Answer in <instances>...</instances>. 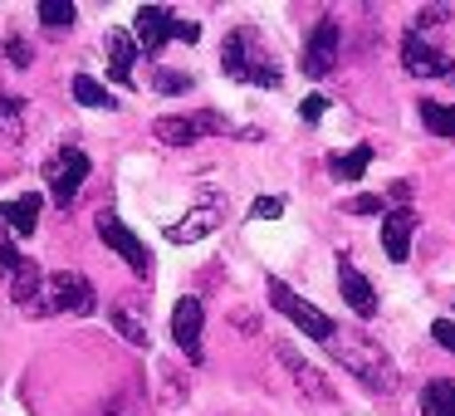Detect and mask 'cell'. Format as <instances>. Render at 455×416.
<instances>
[{
	"label": "cell",
	"instance_id": "1f68e13d",
	"mask_svg": "<svg viewBox=\"0 0 455 416\" xmlns=\"http://www.w3.org/2000/svg\"><path fill=\"white\" fill-rule=\"evenodd\" d=\"M299 113H304V123H318V118L328 113V99H323V93H308L304 108H299Z\"/></svg>",
	"mask_w": 455,
	"mask_h": 416
},
{
	"label": "cell",
	"instance_id": "d6986e66",
	"mask_svg": "<svg viewBox=\"0 0 455 416\" xmlns=\"http://www.w3.org/2000/svg\"><path fill=\"white\" fill-rule=\"evenodd\" d=\"M421 416H455V382L451 377H435L421 387Z\"/></svg>",
	"mask_w": 455,
	"mask_h": 416
},
{
	"label": "cell",
	"instance_id": "603a6c76",
	"mask_svg": "<svg viewBox=\"0 0 455 416\" xmlns=\"http://www.w3.org/2000/svg\"><path fill=\"white\" fill-rule=\"evenodd\" d=\"M74 99H79L84 108H118V99H113L99 79H89V74H74Z\"/></svg>",
	"mask_w": 455,
	"mask_h": 416
},
{
	"label": "cell",
	"instance_id": "277c9868",
	"mask_svg": "<svg viewBox=\"0 0 455 416\" xmlns=\"http://www.w3.org/2000/svg\"><path fill=\"white\" fill-rule=\"evenodd\" d=\"M269 299H275V308H279V314H284L289 318V324H294L299 328V333H308V338H318V343H333V333H338V324H333V318H328L323 314V308H314V304H308V299H299L294 294V289H289L284 284V279H269Z\"/></svg>",
	"mask_w": 455,
	"mask_h": 416
},
{
	"label": "cell",
	"instance_id": "5b68a950",
	"mask_svg": "<svg viewBox=\"0 0 455 416\" xmlns=\"http://www.w3.org/2000/svg\"><path fill=\"white\" fill-rule=\"evenodd\" d=\"M44 181H50V201L54 206H74V196L89 181V157L79 148H54L44 162Z\"/></svg>",
	"mask_w": 455,
	"mask_h": 416
},
{
	"label": "cell",
	"instance_id": "4dcf8cb0",
	"mask_svg": "<svg viewBox=\"0 0 455 416\" xmlns=\"http://www.w3.org/2000/svg\"><path fill=\"white\" fill-rule=\"evenodd\" d=\"M431 338L445 348V353H455V318H435V324H431Z\"/></svg>",
	"mask_w": 455,
	"mask_h": 416
},
{
	"label": "cell",
	"instance_id": "8fae6325",
	"mask_svg": "<svg viewBox=\"0 0 455 416\" xmlns=\"http://www.w3.org/2000/svg\"><path fill=\"white\" fill-rule=\"evenodd\" d=\"M132 40H138V50L162 54L172 40H177V15H172L167 5H142L138 20H132Z\"/></svg>",
	"mask_w": 455,
	"mask_h": 416
},
{
	"label": "cell",
	"instance_id": "f546056e",
	"mask_svg": "<svg viewBox=\"0 0 455 416\" xmlns=\"http://www.w3.org/2000/svg\"><path fill=\"white\" fill-rule=\"evenodd\" d=\"M25 260L15 255V245H11V236H5V226H0V269H5V275H15V269H20Z\"/></svg>",
	"mask_w": 455,
	"mask_h": 416
},
{
	"label": "cell",
	"instance_id": "7402d4cb",
	"mask_svg": "<svg viewBox=\"0 0 455 416\" xmlns=\"http://www.w3.org/2000/svg\"><path fill=\"white\" fill-rule=\"evenodd\" d=\"M35 15H40V25H44V30H54V35H64L74 20H79V11H74L69 0H40V11H35Z\"/></svg>",
	"mask_w": 455,
	"mask_h": 416
},
{
	"label": "cell",
	"instance_id": "83f0119b",
	"mask_svg": "<svg viewBox=\"0 0 455 416\" xmlns=\"http://www.w3.org/2000/svg\"><path fill=\"white\" fill-rule=\"evenodd\" d=\"M187 89H191V74H172V69L157 74V93H187Z\"/></svg>",
	"mask_w": 455,
	"mask_h": 416
},
{
	"label": "cell",
	"instance_id": "30bf717a",
	"mask_svg": "<svg viewBox=\"0 0 455 416\" xmlns=\"http://www.w3.org/2000/svg\"><path fill=\"white\" fill-rule=\"evenodd\" d=\"M279 363L289 367V377H294V387H299V392H304L314 406H338V396H333V387H328V377L318 372L314 363H304V353H299V348L279 343Z\"/></svg>",
	"mask_w": 455,
	"mask_h": 416
},
{
	"label": "cell",
	"instance_id": "8992f818",
	"mask_svg": "<svg viewBox=\"0 0 455 416\" xmlns=\"http://www.w3.org/2000/svg\"><path fill=\"white\" fill-rule=\"evenodd\" d=\"M230 123L220 113H167V118L152 123V138L167 142V148H191V142L211 138V132H226Z\"/></svg>",
	"mask_w": 455,
	"mask_h": 416
},
{
	"label": "cell",
	"instance_id": "5bb4252c",
	"mask_svg": "<svg viewBox=\"0 0 455 416\" xmlns=\"http://www.w3.org/2000/svg\"><path fill=\"white\" fill-rule=\"evenodd\" d=\"M216 230H220V206H196V211H187L177 226H167V240L172 245H196V240L216 236Z\"/></svg>",
	"mask_w": 455,
	"mask_h": 416
},
{
	"label": "cell",
	"instance_id": "4316f807",
	"mask_svg": "<svg viewBox=\"0 0 455 416\" xmlns=\"http://www.w3.org/2000/svg\"><path fill=\"white\" fill-rule=\"evenodd\" d=\"M279 216H284V196H259L250 206V220H279Z\"/></svg>",
	"mask_w": 455,
	"mask_h": 416
},
{
	"label": "cell",
	"instance_id": "d4e9b609",
	"mask_svg": "<svg viewBox=\"0 0 455 416\" xmlns=\"http://www.w3.org/2000/svg\"><path fill=\"white\" fill-rule=\"evenodd\" d=\"M25 138V118H20V103L0 93V142H20Z\"/></svg>",
	"mask_w": 455,
	"mask_h": 416
},
{
	"label": "cell",
	"instance_id": "ba28073f",
	"mask_svg": "<svg viewBox=\"0 0 455 416\" xmlns=\"http://www.w3.org/2000/svg\"><path fill=\"white\" fill-rule=\"evenodd\" d=\"M402 69L411 74V79H445V74H451V60L431 44V35L406 30L402 35Z\"/></svg>",
	"mask_w": 455,
	"mask_h": 416
},
{
	"label": "cell",
	"instance_id": "ffe728a7",
	"mask_svg": "<svg viewBox=\"0 0 455 416\" xmlns=\"http://www.w3.org/2000/svg\"><path fill=\"white\" fill-rule=\"evenodd\" d=\"M108 324L118 328V338H128L132 348H148V343H152V338H148V324H142V314H138L132 304H113Z\"/></svg>",
	"mask_w": 455,
	"mask_h": 416
},
{
	"label": "cell",
	"instance_id": "f1b7e54d",
	"mask_svg": "<svg viewBox=\"0 0 455 416\" xmlns=\"http://www.w3.org/2000/svg\"><path fill=\"white\" fill-rule=\"evenodd\" d=\"M5 60H11L15 69H30V44H25L20 35H11V40H5Z\"/></svg>",
	"mask_w": 455,
	"mask_h": 416
},
{
	"label": "cell",
	"instance_id": "2e32d148",
	"mask_svg": "<svg viewBox=\"0 0 455 416\" xmlns=\"http://www.w3.org/2000/svg\"><path fill=\"white\" fill-rule=\"evenodd\" d=\"M0 226L15 230V236H35V226H40V196H11V201H0Z\"/></svg>",
	"mask_w": 455,
	"mask_h": 416
},
{
	"label": "cell",
	"instance_id": "4fadbf2b",
	"mask_svg": "<svg viewBox=\"0 0 455 416\" xmlns=\"http://www.w3.org/2000/svg\"><path fill=\"white\" fill-rule=\"evenodd\" d=\"M338 289H343L347 308H353L357 318H372V314H377V289H372V279H367L347 255H338Z\"/></svg>",
	"mask_w": 455,
	"mask_h": 416
},
{
	"label": "cell",
	"instance_id": "e0dca14e",
	"mask_svg": "<svg viewBox=\"0 0 455 416\" xmlns=\"http://www.w3.org/2000/svg\"><path fill=\"white\" fill-rule=\"evenodd\" d=\"M103 50H108V74L118 84H132V64H138V40H132L128 30H113L108 40H103Z\"/></svg>",
	"mask_w": 455,
	"mask_h": 416
},
{
	"label": "cell",
	"instance_id": "9c48e42d",
	"mask_svg": "<svg viewBox=\"0 0 455 416\" xmlns=\"http://www.w3.org/2000/svg\"><path fill=\"white\" fill-rule=\"evenodd\" d=\"M338 40H343V30H338V20L333 15H323V20L308 30V44H304V74L308 79H323V74H333V64H338Z\"/></svg>",
	"mask_w": 455,
	"mask_h": 416
},
{
	"label": "cell",
	"instance_id": "484cf974",
	"mask_svg": "<svg viewBox=\"0 0 455 416\" xmlns=\"http://www.w3.org/2000/svg\"><path fill=\"white\" fill-rule=\"evenodd\" d=\"M347 211H353V216H382V211H387V196H377V191H363V196L347 201Z\"/></svg>",
	"mask_w": 455,
	"mask_h": 416
},
{
	"label": "cell",
	"instance_id": "ac0fdd59",
	"mask_svg": "<svg viewBox=\"0 0 455 416\" xmlns=\"http://www.w3.org/2000/svg\"><path fill=\"white\" fill-rule=\"evenodd\" d=\"M40 289H44L40 265H35V260H25V265L11 275V299L25 308V314H35V304H40Z\"/></svg>",
	"mask_w": 455,
	"mask_h": 416
},
{
	"label": "cell",
	"instance_id": "9a60e30c",
	"mask_svg": "<svg viewBox=\"0 0 455 416\" xmlns=\"http://www.w3.org/2000/svg\"><path fill=\"white\" fill-rule=\"evenodd\" d=\"M411 236H416V216L411 211H392V216L382 220V250H387V260H411Z\"/></svg>",
	"mask_w": 455,
	"mask_h": 416
},
{
	"label": "cell",
	"instance_id": "6da1fadb",
	"mask_svg": "<svg viewBox=\"0 0 455 416\" xmlns=\"http://www.w3.org/2000/svg\"><path fill=\"white\" fill-rule=\"evenodd\" d=\"M328 353H333V363L343 367V372H353L367 392L392 396L396 387H402V372H396V363L387 357V348L377 343V338L357 333V328H338L333 343H328Z\"/></svg>",
	"mask_w": 455,
	"mask_h": 416
},
{
	"label": "cell",
	"instance_id": "44dd1931",
	"mask_svg": "<svg viewBox=\"0 0 455 416\" xmlns=\"http://www.w3.org/2000/svg\"><path fill=\"white\" fill-rule=\"evenodd\" d=\"M367 162H372V142H357L353 152H343V157H333V177H338V181H363Z\"/></svg>",
	"mask_w": 455,
	"mask_h": 416
},
{
	"label": "cell",
	"instance_id": "d6a6232c",
	"mask_svg": "<svg viewBox=\"0 0 455 416\" xmlns=\"http://www.w3.org/2000/svg\"><path fill=\"white\" fill-rule=\"evenodd\" d=\"M177 40L196 44V40H201V25H196V20H177Z\"/></svg>",
	"mask_w": 455,
	"mask_h": 416
},
{
	"label": "cell",
	"instance_id": "cb8c5ba5",
	"mask_svg": "<svg viewBox=\"0 0 455 416\" xmlns=\"http://www.w3.org/2000/svg\"><path fill=\"white\" fill-rule=\"evenodd\" d=\"M421 123L435 138H455V103H421Z\"/></svg>",
	"mask_w": 455,
	"mask_h": 416
},
{
	"label": "cell",
	"instance_id": "52a82bcc",
	"mask_svg": "<svg viewBox=\"0 0 455 416\" xmlns=\"http://www.w3.org/2000/svg\"><path fill=\"white\" fill-rule=\"evenodd\" d=\"M93 226H99V240H103V245L118 250V255L128 260L132 275H138V279H148V275H152V255H148V245H142V240L132 236V230L123 226V220L113 216V211H99V220H93Z\"/></svg>",
	"mask_w": 455,
	"mask_h": 416
},
{
	"label": "cell",
	"instance_id": "3957f363",
	"mask_svg": "<svg viewBox=\"0 0 455 416\" xmlns=\"http://www.w3.org/2000/svg\"><path fill=\"white\" fill-rule=\"evenodd\" d=\"M99 308V294H93L89 275L79 269H60V275H44L40 289V304H35V318H50V314H93Z\"/></svg>",
	"mask_w": 455,
	"mask_h": 416
},
{
	"label": "cell",
	"instance_id": "7c38bea8",
	"mask_svg": "<svg viewBox=\"0 0 455 416\" xmlns=\"http://www.w3.org/2000/svg\"><path fill=\"white\" fill-rule=\"evenodd\" d=\"M201 328H206V308H201L196 294L177 299V308H172V338H177V348L191 357V363H201Z\"/></svg>",
	"mask_w": 455,
	"mask_h": 416
},
{
	"label": "cell",
	"instance_id": "7a4b0ae2",
	"mask_svg": "<svg viewBox=\"0 0 455 416\" xmlns=\"http://www.w3.org/2000/svg\"><path fill=\"white\" fill-rule=\"evenodd\" d=\"M220 64L235 84H259V89H279V69L269 50L255 40V30H230L220 44Z\"/></svg>",
	"mask_w": 455,
	"mask_h": 416
}]
</instances>
